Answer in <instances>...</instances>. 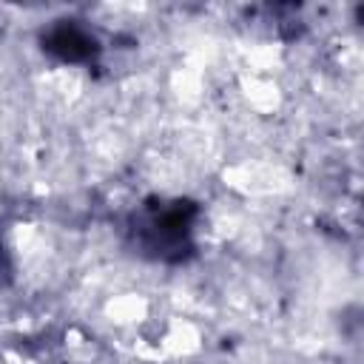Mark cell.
<instances>
[{
    "label": "cell",
    "instance_id": "1",
    "mask_svg": "<svg viewBox=\"0 0 364 364\" xmlns=\"http://www.w3.org/2000/svg\"><path fill=\"white\" fill-rule=\"evenodd\" d=\"M43 43H46L48 51H54V54L63 57V60H85V57H91V54L97 51L94 37H88L82 28H77V26H71V23L54 26V28L46 34Z\"/></svg>",
    "mask_w": 364,
    "mask_h": 364
}]
</instances>
